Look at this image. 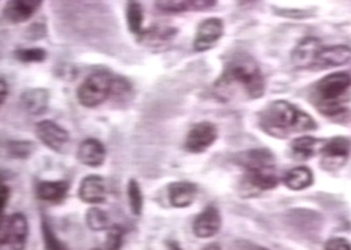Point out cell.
Returning a JSON list of instances; mask_svg holds the SVG:
<instances>
[{
  "label": "cell",
  "mask_w": 351,
  "mask_h": 250,
  "mask_svg": "<svg viewBox=\"0 0 351 250\" xmlns=\"http://www.w3.org/2000/svg\"><path fill=\"white\" fill-rule=\"evenodd\" d=\"M15 59L22 63H43L48 53L44 48L34 47V48H21L14 52Z\"/></svg>",
  "instance_id": "f546056e"
},
{
  "label": "cell",
  "mask_w": 351,
  "mask_h": 250,
  "mask_svg": "<svg viewBox=\"0 0 351 250\" xmlns=\"http://www.w3.org/2000/svg\"><path fill=\"white\" fill-rule=\"evenodd\" d=\"M319 155L321 168L330 173H337L350 159L351 141L348 137H332L325 141Z\"/></svg>",
  "instance_id": "5b68a950"
},
{
  "label": "cell",
  "mask_w": 351,
  "mask_h": 250,
  "mask_svg": "<svg viewBox=\"0 0 351 250\" xmlns=\"http://www.w3.org/2000/svg\"><path fill=\"white\" fill-rule=\"evenodd\" d=\"M233 164L239 165L245 172H256L276 169V158L269 149L256 148L242 151L232 156Z\"/></svg>",
  "instance_id": "30bf717a"
},
{
  "label": "cell",
  "mask_w": 351,
  "mask_h": 250,
  "mask_svg": "<svg viewBox=\"0 0 351 250\" xmlns=\"http://www.w3.org/2000/svg\"><path fill=\"white\" fill-rule=\"evenodd\" d=\"M21 103L25 112L32 116H40L48 110L49 91L45 88H28L21 95Z\"/></svg>",
  "instance_id": "44dd1931"
},
{
  "label": "cell",
  "mask_w": 351,
  "mask_h": 250,
  "mask_svg": "<svg viewBox=\"0 0 351 250\" xmlns=\"http://www.w3.org/2000/svg\"><path fill=\"white\" fill-rule=\"evenodd\" d=\"M35 134L39 141L56 153H64L71 142V136L66 128L53 120H42L35 127Z\"/></svg>",
  "instance_id": "ba28073f"
},
{
  "label": "cell",
  "mask_w": 351,
  "mask_h": 250,
  "mask_svg": "<svg viewBox=\"0 0 351 250\" xmlns=\"http://www.w3.org/2000/svg\"><path fill=\"white\" fill-rule=\"evenodd\" d=\"M79 199L89 205L104 204L107 201V186L101 176L88 175L79 186Z\"/></svg>",
  "instance_id": "9a60e30c"
},
{
  "label": "cell",
  "mask_w": 351,
  "mask_h": 250,
  "mask_svg": "<svg viewBox=\"0 0 351 250\" xmlns=\"http://www.w3.org/2000/svg\"><path fill=\"white\" fill-rule=\"evenodd\" d=\"M42 236L45 250H68L66 244L56 236L45 217H42Z\"/></svg>",
  "instance_id": "f1b7e54d"
},
{
  "label": "cell",
  "mask_w": 351,
  "mask_h": 250,
  "mask_svg": "<svg viewBox=\"0 0 351 250\" xmlns=\"http://www.w3.org/2000/svg\"><path fill=\"white\" fill-rule=\"evenodd\" d=\"M202 250H222L221 249V245L217 242H212V244H208L206 247H204Z\"/></svg>",
  "instance_id": "74e56055"
},
{
  "label": "cell",
  "mask_w": 351,
  "mask_h": 250,
  "mask_svg": "<svg viewBox=\"0 0 351 250\" xmlns=\"http://www.w3.org/2000/svg\"><path fill=\"white\" fill-rule=\"evenodd\" d=\"M258 127L274 138H287L291 134L310 132L318 124L310 114L287 100H274L258 114Z\"/></svg>",
  "instance_id": "7a4b0ae2"
},
{
  "label": "cell",
  "mask_w": 351,
  "mask_h": 250,
  "mask_svg": "<svg viewBox=\"0 0 351 250\" xmlns=\"http://www.w3.org/2000/svg\"><path fill=\"white\" fill-rule=\"evenodd\" d=\"M40 0H11L3 8V18L11 24L28 22L42 7Z\"/></svg>",
  "instance_id": "5bb4252c"
},
{
  "label": "cell",
  "mask_w": 351,
  "mask_h": 250,
  "mask_svg": "<svg viewBox=\"0 0 351 250\" xmlns=\"http://www.w3.org/2000/svg\"><path fill=\"white\" fill-rule=\"evenodd\" d=\"M177 34H178V29L175 27L154 24L149 28H145L143 35L137 40L141 45H147V46H162L169 43L172 39H175Z\"/></svg>",
  "instance_id": "7402d4cb"
},
{
  "label": "cell",
  "mask_w": 351,
  "mask_h": 250,
  "mask_svg": "<svg viewBox=\"0 0 351 250\" xmlns=\"http://www.w3.org/2000/svg\"><path fill=\"white\" fill-rule=\"evenodd\" d=\"M265 91L266 80L263 69L257 60L247 53L232 56L212 86L215 97L222 103H229L239 97L257 100L263 97Z\"/></svg>",
  "instance_id": "6da1fadb"
},
{
  "label": "cell",
  "mask_w": 351,
  "mask_h": 250,
  "mask_svg": "<svg viewBox=\"0 0 351 250\" xmlns=\"http://www.w3.org/2000/svg\"><path fill=\"white\" fill-rule=\"evenodd\" d=\"M280 180L276 175V169L245 172L242 177V193L249 196H256L265 190L276 189Z\"/></svg>",
  "instance_id": "4fadbf2b"
},
{
  "label": "cell",
  "mask_w": 351,
  "mask_h": 250,
  "mask_svg": "<svg viewBox=\"0 0 351 250\" xmlns=\"http://www.w3.org/2000/svg\"><path fill=\"white\" fill-rule=\"evenodd\" d=\"M127 195H128V203H130L132 214L136 217H140L143 213V208H144V196H143L141 186L137 180L131 179L128 182Z\"/></svg>",
  "instance_id": "83f0119b"
},
{
  "label": "cell",
  "mask_w": 351,
  "mask_h": 250,
  "mask_svg": "<svg viewBox=\"0 0 351 250\" xmlns=\"http://www.w3.org/2000/svg\"><path fill=\"white\" fill-rule=\"evenodd\" d=\"M86 221H87L88 227L93 232L108 230L112 227L108 213L97 206H90L88 209Z\"/></svg>",
  "instance_id": "4316f807"
},
{
  "label": "cell",
  "mask_w": 351,
  "mask_h": 250,
  "mask_svg": "<svg viewBox=\"0 0 351 250\" xmlns=\"http://www.w3.org/2000/svg\"><path fill=\"white\" fill-rule=\"evenodd\" d=\"M256 250H269V249H266V248H263V247H261V248H257V249Z\"/></svg>",
  "instance_id": "f35d334b"
},
{
  "label": "cell",
  "mask_w": 351,
  "mask_h": 250,
  "mask_svg": "<svg viewBox=\"0 0 351 250\" xmlns=\"http://www.w3.org/2000/svg\"><path fill=\"white\" fill-rule=\"evenodd\" d=\"M167 248H168V250H184L180 247V244L177 241H173V240L167 241Z\"/></svg>",
  "instance_id": "8d00e7d4"
},
{
  "label": "cell",
  "mask_w": 351,
  "mask_h": 250,
  "mask_svg": "<svg viewBox=\"0 0 351 250\" xmlns=\"http://www.w3.org/2000/svg\"><path fill=\"white\" fill-rule=\"evenodd\" d=\"M77 160L89 168H99L104 164L107 158V149L106 145L93 137L86 138L77 149Z\"/></svg>",
  "instance_id": "e0dca14e"
},
{
  "label": "cell",
  "mask_w": 351,
  "mask_h": 250,
  "mask_svg": "<svg viewBox=\"0 0 351 250\" xmlns=\"http://www.w3.org/2000/svg\"><path fill=\"white\" fill-rule=\"evenodd\" d=\"M69 188L71 185L66 180H42L36 184L35 192L40 201L49 204H62L68 196Z\"/></svg>",
  "instance_id": "ffe728a7"
},
{
  "label": "cell",
  "mask_w": 351,
  "mask_h": 250,
  "mask_svg": "<svg viewBox=\"0 0 351 250\" xmlns=\"http://www.w3.org/2000/svg\"><path fill=\"white\" fill-rule=\"evenodd\" d=\"M92 250H101V249H92Z\"/></svg>",
  "instance_id": "ab89813d"
},
{
  "label": "cell",
  "mask_w": 351,
  "mask_h": 250,
  "mask_svg": "<svg viewBox=\"0 0 351 250\" xmlns=\"http://www.w3.org/2000/svg\"><path fill=\"white\" fill-rule=\"evenodd\" d=\"M10 197H11L10 186L5 185V184H1V185H0V205H1V212H4V209L7 208L8 201H10Z\"/></svg>",
  "instance_id": "e575fe53"
},
{
  "label": "cell",
  "mask_w": 351,
  "mask_h": 250,
  "mask_svg": "<svg viewBox=\"0 0 351 250\" xmlns=\"http://www.w3.org/2000/svg\"><path fill=\"white\" fill-rule=\"evenodd\" d=\"M114 76L106 72L97 71L90 73L84 82L77 87L76 97L77 101L86 108H97L104 104L108 99H112Z\"/></svg>",
  "instance_id": "3957f363"
},
{
  "label": "cell",
  "mask_w": 351,
  "mask_h": 250,
  "mask_svg": "<svg viewBox=\"0 0 351 250\" xmlns=\"http://www.w3.org/2000/svg\"><path fill=\"white\" fill-rule=\"evenodd\" d=\"M273 11L276 12V15L280 16H285L290 19H307L314 16V11L310 10H290V8H278V7H273Z\"/></svg>",
  "instance_id": "1f68e13d"
},
{
  "label": "cell",
  "mask_w": 351,
  "mask_h": 250,
  "mask_svg": "<svg viewBox=\"0 0 351 250\" xmlns=\"http://www.w3.org/2000/svg\"><path fill=\"white\" fill-rule=\"evenodd\" d=\"M124 241V227L120 225H112L107 230L106 248L107 250H120Z\"/></svg>",
  "instance_id": "4dcf8cb0"
},
{
  "label": "cell",
  "mask_w": 351,
  "mask_h": 250,
  "mask_svg": "<svg viewBox=\"0 0 351 250\" xmlns=\"http://www.w3.org/2000/svg\"><path fill=\"white\" fill-rule=\"evenodd\" d=\"M324 250H351V242L345 237H331L325 242Z\"/></svg>",
  "instance_id": "d6a6232c"
},
{
  "label": "cell",
  "mask_w": 351,
  "mask_h": 250,
  "mask_svg": "<svg viewBox=\"0 0 351 250\" xmlns=\"http://www.w3.org/2000/svg\"><path fill=\"white\" fill-rule=\"evenodd\" d=\"M219 128L212 121H199L193 125L185 138L184 148L189 153H204L206 152L217 140Z\"/></svg>",
  "instance_id": "52a82bcc"
},
{
  "label": "cell",
  "mask_w": 351,
  "mask_h": 250,
  "mask_svg": "<svg viewBox=\"0 0 351 250\" xmlns=\"http://www.w3.org/2000/svg\"><path fill=\"white\" fill-rule=\"evenodd\" d=\"M322 42L315 36H306L301 39L291 51L290 60L294 68L307 69L315 67L317 58L324 48Z\"/></svg>",
  "instance_id": "8fae6325"
},
{
  "label": "cell",
  "mask_w": 351,
  "mask_h": 250,
  "mask_svg": "<svg viewBox=\"0 0 351 250\" xmlns=\"http://www.w3.org/2000/svg\"><path fill=\"white\" fill-rule=\"evenodd\" d=\"M351 62V47L346 45H334V46L324 47L319 52L315 68L325 69L341 67Z\"/></svg>",
  "instance_id": "d6986e66"
},
{
  "label": "cell",
  "mask_w": 351,
  "mask_h": 250,
  "mask_svg": "<svg viewBox=\"0 0 351 250\" xmlns=\"http://www.w3.org/2000/svg\"><path fill=\"white\" fill-rule=\"evenodd\" d=\"M351 87V73L346 71L332 72L317 82L314 86V96L317 105L341 103L342 96Z\"/></svg>",
  "instance_id": "277c9868"
},
{
  "label": "cell",
  "mask_w": 351,
  "mask_h": 250,
  "mask_svg": "<svg viewBox=\"0 0 351 250\" xmlns=\"http://www.w3.org/2000/svg\"><path fill=\"white\" fill-rule=\"evenodd\" d=\"M198 188L195 182H175L168 186L169 204L177 209L189 208L197 200Z\"/></svg>",
  "instance_id": "2e32d148"
},
{
  "label": "cell",
  "mask_w": 351,
  "mask_h": 250,
  "mask_svg": "<svg viewBox=\"0 0 351 250\" xmlns=\"http://www.w3.org/2000/svg\"><path fill=\"white\" fill-rule=\"evenodd\" d=\"M221 225H222V217H221L219 209L216 205L210 204L205 206L196 216L192 225V230L196 237L205 240V238L215 237L221 230Z\"/></svg>",
  "instance_id": "7c38bea8"
},
{
  "label": "cell",
  "mask_w": 351,
  "mask_h": 250,
  "mask_svg": "<svg viewBox=\"0 0 351 250\" xmlns=\"http://www.w3.org/2000/svg\"><path fill=\"white\" fill-rule=\"evenodd\" d=\"M225 24L219 18H208L198 24L192 47L195 52H205L217 45L223 36Z\"/></svg>",
  "instance_id": "9c48e42d"
},
{
  "label": "cell",
  "mask_w": 351,
  "mask_h": 250,
  "mask_svg": "<svg viewBox=\"0 0 351 250\" xmlns=\"http://www.w3.org/2000/svg\"><path fill=\"white\" fill-rule=\"evenodd\" d=\"M1 247L10 250H25L28 240V220L23 213L1 218Z\"/></svg>",
  "instance_id": "8992f818"
},
{
  "label": "cell",
  "mask_w": 351,
  "mask_h": 250,
  "mask_svg": "<svg viewBox=\"0 0 351 250\" xmlns=\"http://www.w3.org/2000/svg\"><path fill=\"white\" fill-rule=\"evenodd\" d=\"M4 148L8 156L12 159H28L36 149V145L31 140H7Z\"/></svg>",
  "instance_id": "484cf974"
},
{
  "label": "cell",
  "mask_w": 351,
  "mask_h": 250,
  "mask_svg": "<svg viewBox=\"0 0 351 250\" xmlns=\"http://www.w3.org/2000/svg\"><path fill=\"white\" fill-rule=\"evenodd\" d=\"M7 96H8V84H7L5 79L1 77V80H0V103H1V105L7 100Z\"/></svg>",
  "instance_id": "d590c367"
},
{
  "label": "cell",
  "mask_w": 351,
  "mask_h": 250,
  "mask_svg": "<svg viewBox=\"0 0 351 250\" xmlns=\"http://www.w3.org/2000/svg\"><path fill=\"white\" fill-rule=\"evenodd\" d=\"M45 27H44L42 23H34L31 27H29V29H28V32H27V38L29 39L31 38V35H35V38H34V40H39V39H42L45 36Z\"/></svg>",
  "instance_id": "836d02e7"
},
{
  "label": "cell",
  "mask_w": 351,
  "mask_h": 250,
  "mask_svg": "<svg viewBox=\"0 0 351 250\" xmlns=\"http://www.w3.org/2000/svg\"><path fill=\"white\" fill-rule=\"evenodd\" d=\"M156 8L167 15H177L189 11H206L217 5L216 0H167L156 1Z\"/></svg>",
  "instance_id": "ac0fdd59"
},
{
  "label": "cell",
  "mask_w": 351,
  "mask_h": 250,
  "mask_svg": "<svg viewBox=\"0 0 351 250\" xmlns=\"http://www.w3.org/2000/svg\"><path fill=\"white\" fill-rule=\"evenodd\" d=\"M282 182L290 190H295V192L305 190L313 185L314 173L308 166L300 165L287 171L282 177Z\"/></svg>",
  "instance_id": "cb8c5ba5"
},
{
  "label": "cell",
  "mask_w": 351,
  "mask_h": 250,
  "mask_svg": "<svg viewBox=\"0 0 351 250\" xmlns=\"http://www.w3.org/2000/svg\"><path fill=\"white\" fill-rule=\"evenodd\" d=\"M325 141L313 136H301L290 142L291 156L300 161H306L321 152Z\"/></svg>",
  "instance_id": "603a6c76"
},
{
  "label": "cell",
  "mask_w": 351,
  "mask_h": 250,
  "mask_svg": "<svg viewBox=\"0 0 351 250\" xmlns=\"http://www.w3.org/2000/svg\"><path fill=\"white\" fill-rule=\"evenodd\" d=\"M125 14H127L125 16H127V24H128L130 32L138 39L145 29L143 28V23H144L143 5L138 1H128Z\"/></svg>",
  "instance_id": "d4e9b609"
}]
</instances>
